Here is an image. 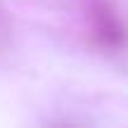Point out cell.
<instances>
[{
	"label": "cell",
	"instance_id": "obj_1",
	"mask_svg": "<svg viewBox=\"0 0 128 128\" xmlns=\"http://www.w3.org/2000/svg\"><path fill=\"white\" fill-rule=\"evenodd\" d=\"M86 36L102 52H119L128 45V24L112 0L86 2Z\"/></svg>",
	"mask_w": 128,
	"mask_h": 128
}]
</instances>
